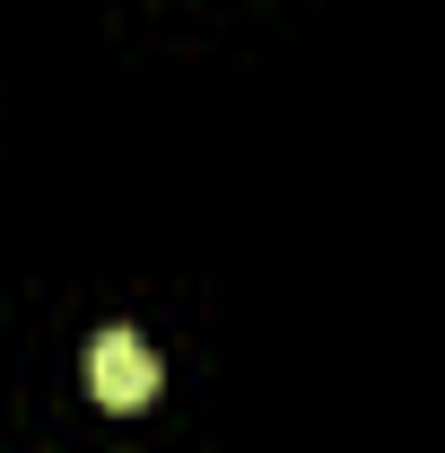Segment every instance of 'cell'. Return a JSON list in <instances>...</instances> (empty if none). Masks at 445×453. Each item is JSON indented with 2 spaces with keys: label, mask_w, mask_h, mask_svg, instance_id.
Masks as SVG:
<instances>
[{
  "label": "cell",
  "mask_w": 445,
  "mask_h": 453,
  "mask_svg": "<svg viewBox=\"0 0 445 453\" xmlns=\"http://www.w3.org/2000/svg\"><path fill=\"white\" fill-rule=\"evenodd\" d=\"M88 393L105 401V410H140V401L158 393V357H149V340L140 332H97L88 340Z\"/></svg>",
  "instance_id": "1"
}]
</instances>
